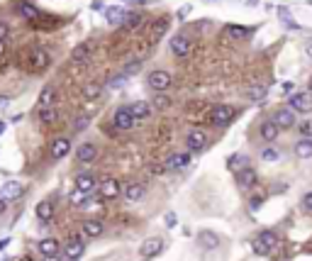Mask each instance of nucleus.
<instances>
[{
  "label": "nucleus",
  "instance_id": "c03bdc74",
  "mask_svg": "<svg viewBox=\"0 0 312 261\" xmlns=\"http://www.w3.org/2000/svg\"><path fill=\"white\" fill-rule=\"evenodd\" d=\"M302 210H305V212H312V190L305 193V198H302Z\"/></svg>",
  "mask_w": 312,
  "mask_h": 261
},
{
  "label": "nucleus",
  "instance_id": "f03ea898",
  "mask_svg": "<svg viewBox=\"0 0 312 261\" xmlns=\"http://www.w3.org/2000/svg\"><path fill=\"white\" fill-rule=\"evenodd\" d=\"M171 83H173V78H171V74L164 71V69H156V71H151V74L147 76V86L151 91H156V93H166V91L171 88Z\"/></svg>",
  "mask_w": 312,
  "mask_h": 261
},
{
  "label": "nucleus",
  "instance_id": "13d9d810",
  "mask_svg": "<svg viewBox=\"0 0 312 261\" xmlns=\"http://www.w3.org/2000/svg\"><path fill=\"white\" fill-rule=\"evenodd\" d=\"M310 91H312V76H310Z\"/></svg>",
  "mask_w": 312,
  "mask_h": 261
},
{
  "label": "nucleus",
  "instance_id": "bb28decb",
  "mask_svg": "<svg viewBox=\"0 0 312 261\" xmlns=\"http://www.w3.org/2000/svg\"><path fill=\"white\" fill-rule=\"evenodd\" d=\"M129 110H132V115H134V120H137V122H139V120H147L149 115H151V108H149V103H144V100L132 103V105H129Z\"/></svg>",
  "mask_w": 312,
  "mask_h": 261
},
{
  "label": "nucleus",
  "instance_id": "a211bd4d",
  "mask_svg": "<svg viewBox=\"0 0 312 261\" xmlns=\"http://www.w3.org/2000/svg\"><path fill=\"white\" fill-rule=\"evenodd\" d=\"M18 13H20V18L27 20V22H37L39 20V8L37 5H32V3H27V0L18 5Z\"/></svg>",
  "mask_w": 312,
  "mask_h": 261
},
{
  "label": "nucleus",
  "instance_id": "4468645a",
  "mask_svg": "<svg viewBox=\"0 0 312 261\" xmlns=\"http://www.w3.org/2000/svg\"><path fill=\"white\" fill-rule=\"evenodd\" d=\"M95 156H98V147L91 144V142H83V144L78 147V151H76V159H78L81 164H91V161H95Z\"/></svg>",
  "mask_w": 312,
  "mask_h": 261
},
{
  "label": "nucleus",
  "instance_id": "412c9836",
  "mask_svg": "<svg viewBox=\"0 0 312 261\" xmlns=\"http://www.w3.org/2000/svg\"><path fill=\"white\" fill-rule=\"evenodd\" d=\"M88 59H91V44L88 42H83V44H78L74 52H71V61L74 64H88Z\"/></svg>",
  "mask_w": 312,
  "mask_h": 261
},
{
  "label": "nucleus",
  "instance_id": "ddd939ff",
  "mask_svg": "<svg viewBox=\"0 0 312 261\" xmlns=\"http://www.w3.org/2000/svg\"><path fill=\"white\" fill-rule=\"evenodd\" d=\"M256 181H258V176H256V171H254L251 166L241 168V171L237 173V183H239V188H244V190L254 188L256 186Z\"/></svg>",
  "mask_w": 312,
  "mask_h": 261
},
{
  "label": "nucleus",
  "instance_id": "f8f14e48",
  "mask_svg": "<svg viewBox=\"0 0 312 261\" xmlns=\"http://www.w3.org/2000/svg\"><path fill=\"white\" fill-rule=\"evenodd\" d=\"M69 151H71V142H69L66 137H61V139H54V142H52V147H49V156H52L54 161H59V159H64Z\"/></svg>",
  "mask_w": 312,
  "mask_h": 261
},
{
  "label": "nucleus",
  "instance_id": "8fccbe9b",
  "mask_svg": "<svg viewBox=\"0 0 312 261\" xmlns=\"http://www.w3.org/2000/svg\"><path fill=\"white\" fill-rule=\"evenodd\" d=\"M0 39H8V22H0Z\"/></svg>",
  "mask_w": 312,
  "mask_h": 261
},
{
  "label": "nucleus",
  "instance_id": "a878e982",
  "mask_svg": "<svg viewBox=\"0 0 312 261\" xmlns=\"http://www.w3.org/2000/svg\"><path fill=\"white\" fill-rule=\"evenodd\" d=\"M35 212H37V217L42 222H49V220L54 217V203H52V200H42Z\"/></svg>",
  "mask_w": 312,
  "mask_h": 261
},
{
  "label": "nucleus",
  "instance_id": "423d86ee",
  "mask_svg": "<svg viewBox=\"0 0 312 261\" xmlns=\"http://www.w3.org/2000/svg\"><path fill=\"white\" fill-rule=\"evenodd\" d=\"M193 52V39L188 37V35H176V37L171 39V54L178 56V59H185V56H190Z\"/></svg>",
  "mask_w": 312,
  "mask_h": 261
},
{
  "label": "nucleus",
  "instance_id": "dca6fc26",
  "mask_svg": "<svg viewBox=\"0 0 312 261\" xmlns=\"http://www.w3.org/2000/svg\"><path fill=\"white\" fill-rule=\"evenodd\" d=\"M293 154L297 159H310L312 156V137H300V139L295 142Z\"/></svg>",
  "mask_w": 312,
  "mask_h": 261
},
{
  "label": "nucleus",
  "instance_id": "58836bf2",
  "mask_svg": "<svg viewBox=\"0 0 312 261\" xmlns=\"http://www.w3.org/2000/svg\"><path fill=\"white\" fill-rule=\"evenodd\" d=\"M139 69H142V61H139V59H134V61H129L127 66H125V69H122V74L127 76H134V74H139Z\"/></svg>",
  "mask_w": 312,
  "mask_h": 261
},
{
  "label": "nucleus",
  "instance_id": "aec40b11",
  "mask_svg": "<svg viewBox=\"0 0 312 261\" xmlns=\"http://www.w3.org/2000/svg\"><path fill=\"white\" fill-rule=\"evenodd\" d=\"M144 195H147V188L142 186V183H129L125 188V198H127L129 203H139V200H144Z\"/></svg>",
  "mask_w": 312,
  "mask_h": 261
},
{
  "label": "nucleus",
  "instance_id": "9d476101",
  "mask_svg": "<svg viewBox=\"0 0 312 261\" xmlns=\"http://www.w3.org/2000/svg\"><path fill=\"white\" fill-rule=\"evenodd\" d=\"M273 122L280 130H290V127L297 125V122H295V112L290 110V108H280V110L273 115Z\"/></svg>",
  "mask_w": 312,
  "mask_h": 261
},
{
  "label": "nucleus",
  "instance_id": "cd10ccee",
  "mask_svg": "<svg viewBox=\"0 0 312 261\" xmlns=\"http://www.w3.org/2000/svg\"><path fill=\"white\" fill-rule=\"evenodd\" d=\"M76 188L83 190V193H91L93 188H95V178H93L91 173H78L76 176Z\"/></svg>",
  "mask_w": 312,
  "mask_h": 261
},
{
  "label": "nucleus",
  "instance_id": "bf43d9fd",
  "mask_svg": "<svg viewBox=\"0 0 312 261\" xmlns=\"http://www.w3.org/2000/svg\"><path fill=\"white\" fill-rule=\"evenodd\" d=\"M66 261H78V259H66Z\"/></svg>",
  "mask_w": 312,
  "mask_h": 261
},
{
  "label": "nucleus",
  "instance_id": "2f4dec72",
  "mask_svg": "<svg viewBox=\"0 0 312 261\" xmlns=\"http://www.w3.org/2000/svg\"><path fill=\"white\" fill-rule=\"evenodd\" d=\"M278 18H280V22H283L288 30H293V32H295V30H300V25H297V22L293 20V15L288 13V8H283V5H280V8H278Z\"/></svg>",
  "mask_w": 312,
  "mask_h": 261
},
{
  "label": "nucleus",
  "instance_id": "864d4df0",
  "mask_svg": "<svg viewBox=\"0 0 312 261\" xmlns=\"http://www.w3.org/2000/svg\"><path fill=\"white\" fill-rule=\"evenodd\" d=\"M5 210H8V200H3V198H0V215H3Z\"/></svg>",
  "mask_w": 312,
  "mask_h": 261
},
{
  "label": "nucleus",
  "instance_id": "7ed1b4c3",
  "mask_svg": "<svg viewBox=\"0 0 312 261\" xmlns=\"http://www.w3.org/2000/svg\"><path fill=\"white\" fill-rule=\"evenodd\" d=\"M288 108L293 112H302V115H307L312 112V91H297L288 98Z\"/></svg>",
  "mask_w": 312,
  "mask_h": 261
},
{
  "label": "nucleus",
  "instance_id": "39448f33",
  "mask_svg": "<svg viewBox=\"0 0 312 261\" xmlns=\"http://www.w3.org/2000/svg\"><path fill=\"white\" fill-rule=\"evenodd\" d=\"M112 125H115L117 130H132V127L137 125V120H134V115L129 110V105H122V108H117V110L112 112Z\"/></svg>",
  "mask_w": 312,
  "mask_h": 261
},
{
  "label": "nucleus",
  "instance_id": "c9c22d12",
  "mask_svg": "<svg viewBox=\"0 0 312 261\" xmlns=\"http://www.w3.org/2000/svg\"><path fill=\"white\" fill-rule=\"evenodd\" d=\"M100 93H103V83H86V88H83V98L86 100H93Z\"/></svg>",
  "mask_w": 312,
  "mask_h": 261
},
{
  "label": "nucleus",
  "instance_id": "0eeeda50",
  "mask_svg": "<svg viewBox=\"0 0 312 261\" xmlns=\"http://www.w3.org/2000/svg\"><path fill=\"white\" fill-rule=\"evenodd\" d=\"M232 117H234V108H232V105H215L212 112H210V120H212L215 125H220V127L229 125Z\"/></svg>",
  "mask_w": 312,
  "mask_h": 261
},
{
  "label": "nucleus",
  "instance_id": "3c124183",
  "mask_svg": "<svg viewBox=\"0 0 312 261\" xmlns=\"http://www.w3.org/2000/svg\"><path fill=\"white\" fill-rule=\"evenodd\" d=\"M305 54H307V56L312 59V37L307 39V42H305Z\"/></svg>",
  "mask_w": 312,
  "mask_h": 261
},
{
  "label": "nucleus",
  "instance_id": "37998d69",
  "mask_svg": "<svg viewBox=\"0 0 312 261\" xmlns=\"http://www.w3.org/2000/svg\"><path fill=\"white\" fill-rule=\"evenodd\" d=\"M166 27H168V25H166V20H161V22H159V27H154L151 37H154V39H159V37H161V35L166 32Z\"/></svg>",
  "mask_w": 312,
  "mask_h": 261
},
{
  "label": "nucleus",
  "instance_id": "79ce46f5",
  "mask_svg": "<svg viewBox=\"0 0 312 261\" xmlns=\"http://www.w3.org/2000/svg\"><path fill=\"white\" fill-rule=\"evenodd\" d=\"M88 125H91V120H88V117H76L74 130H76V132H83L86 127H88Z\"/></svg>",
  "mask_w": 312,
  "mask_h": 261
},
{
  "label": "nucleus",
  "instance_id": "09e8293b",
  "mask_svg": "<svg viewBox=\"0 0 312 261\" xmlns=\"http://www.w3.org/2000/svg\"><path fill=\"white\" fill-rule=\"evenodd\" d=\"M261 200H263L261 195H254V198H251V203H249V205H251V210H258V207H261Z\"/></svg>",
  "mask_w": 312,
  "mask_h": 261
},
{
  "label": "nucleus",
  "instance_id": "a18cd8bd",
  "mask_svg": "<svg viewBox=\"0 0 312 261\" xmlns=\"http://www.w3.org/2000/svg\"><path fill=\"white\" fill-rule=\"evenodd\" d=\"M125 81H127V76H125V74H120L117 78H112V81H110V86H112V88H120V86H122Z\"/></svg>",
  "mask_w": 312,
  "mask_h": 261
},
{
  "label": "nucleus",
  "instance_id": "6e6552de",
  "mask_svg": "<svg viewBox=\"0 0 312 261\" xmlns=\"http://www.w3.org/2000/svg\"><path fill=\"white\" fill-rule=\"evenodd\" d=\"M205 144H207V134L202 130H190L188 132V137H185V147L190 151H202L205 149Z\"/></svg>",
  "mask_w": 312,
  "mask_h": 261
},
{
  "label": "nucleus",
  "instance_id": "7c9ffc66",
  "mask_svg": "<svg viewBox=\"0 0 312 261\" xmlns=\"http://www.w3.org/2000/svg\"><path fill=\"white\" fill-rule=\"evenodd\" d=\"M249 166V159L244 156V154H234V156H229V161H227V168L229 171H234V173H239L241 168Z\"/></svg>",
  "mask_w": 312,
  "mask_h": 261
},
{
  "label": "nucleus",
  "instance_id": "e433bc0d",
  "mask_svg": "<svg viewBox=\"0 0 312 261\" xmlns=\"http://www.w3.org/2000/svg\"><path fill=\"white\" fill-rule=\"evenodd\" d=\"M266 93H268L266 86H251V88L246 91V98H249V100H263Z\"/></svg>",
  "mask_w": 312,
  "mask_h": 261
},
{
  "label": "nucleus",
  "instance_id": "9b49d317",
  "mask_svg": "<svg viewBox=\"0 0 312 261\" xmlns=\"http://www.w3.org/2000/svg\"><path fill=\"white\" fill-rule=\"evenodd\" d=\"M30 64L35 66V69H47L49 64H52V56L47 49H42V47H35L32 52H30Z\"/></svg>",
  "mask_w": 312,
  "mask_h": 261
},
{
  "label": "nucleus",
  "instance_id": "1a4fd4ad",
  "mask_svg": "<svg viewBox=\"0 0 312 261\" xmlns=\"http://www.w3.org/2000/svg\"><path fill=\"white\" fill-rule=\"evenodd\" d=\"M22 193H25V186L20 181H5L3 188H0V198L3 200H18Z\"/></svg>",
  "mask_w": 312,
  "mask_h": 261
},
{
  "label": "nucleus",
  "instance_id": "473e14b6",
  "mask_svg": "<svg viewBox=\"0 0 312 261\" xmlns=\"http://www.w3.org/2000/svg\"><path fill=\"white\" fill-rule=\"evenodd\" d=\"M249 32H251V30H246V27H241V25H227V35H229L232 39L249 37Z\"/></svg>",
  "mask_w": 312,
  "mask_h": 261
},
{
  "label": "nucleus",
  "instance_id": "4be33fe9",
  "mask_svg": "<svg viewBox=\"0 0 312 261\" xmlns=\"http://www.w3.org/2000/svg\"><path fill=\"white\" fill-rule=\"evenodd\" d=\"M278 132H280V127L275 125L273 120H266V122H261V139H263V142H275Z\"/></svg>",
  "mask_w": 312,
  "mask_h": 261
},
{
  "label": "nucleus",
  "instance_id": "5701e85b",
  "mask_svg": "<svg viewBox=\"0 0 312 261\" xmlns=\"http://www.w3.org/2000/svg\"><path fill=\"white\" fill-rule=\"evenodd\" d=\"M56 103V88L54 86H44L39 93V108H54Z\"/></svg>",
  "mask_w": 312,
  "mask_h": 261
},
{
  "label": "nucleus",
  "instance_id": "b1692460",
  "mask_svg": "<svg viewBox=\"0 0 312 261\" xmlns=\"http://www.w3.org/2000/svg\"><path fill=\"white\" fill-rule=\"evenodd\" d=\"M125 15H127V13H125V8H120V5H112V8H108V10H105L108 25H115V27L125 22Z\"/></svg>",
  "mask_w": 312,
  "mask_h": 261
},
{
  "label": "nucleus",
  "instance_id": "603ef678",
  "mask_svg": "<svg viewBox=\"0 0 312 261\" xmlns=\"http://www.w3.org/2000/svg\"><path fill=\"white\" fill-rule=\"evenodd\" d=\"M93 10H103V0H93Z\"/></svg>",
  "mask_w": 312,
  "mask_h": 261
},
{
  "label": "nucleus",
  "instance_id": "f3484780",
  "mask_svg": "<svg viewBox=\"0 0 312 261\" xmlns=\"http://www.w3.org/2000/svg\"><path fill=\"white\" fill-rule=\"evenodd\" d=\"M190 164V154H171L166 159V171H181Z\"/></svg>",
  "mask_w": 312,
  "mask_h": 261
},
{
  "label": "nucleus",
  "instance_id": "49530a36",
  "mask_svg": "<svg viewBox=\"0 0 312 261\" xmlns=\"http://www.w3.org/2000/svg\"><path fill=\"white\" fill-rule=\"evenodd\" d=\"M176 222H178V217H176L173 212H168V215H166V227H176Z\"/></svg>",
  "mask_w": 312,
  "mask_h": 261
},
{
  "label": "nucleus",
  "instance_id": "72a5a7b5",
  "mask_svg": "<svg viewBox=\"0 0 312 261\" xmlns=\"http://www.w3.org/2000/svg\"><path fill=\"white\" fill-rule=\"evenodd\" d=\"M56 117H59V112L54 108H39V122L52 125V122H56Z\"/></svg>",
  "mask_w": 312,
  "mask_h": 261
},
{
  "label": "nucleus",
  "instance_id": "5fc2aeb1",
  "mask_svg": "<svg viewBox=\"0 0 312 261\" xmlns=\"http://www.w3.org/2000/svg\"><path fill=\"white\" fill-rule=\"evenodd\" d=\"M5 54V39H0V56Z\"/></svg>",
  "mask_w": 312,
  "mask_h": 261
},
{
  "label": "nucleus",
  "instance_id": "c756f323",
  "mask_svg": "<svg viewBox=\"0 0 312 261\" xmlns=\"http://www.w3.org/2000/svg\"><path fill=\"white\" fill-rule=\"evenodd\" d=\"M103 222L100 220H86L83 222V232H86V237H100L103 234Z\"/></svg>",
  "mask_w": 312,
  "mask_h": 261
},
{
  "label": "nucleus",
  "instance_id": "20e7f679",
  "mask_svg": "<svg viewBox=\"0 0 312 261\" xmlns=\"http://www.w3.org/2000/svg\"><path fill=\"white\" fill-rule=\"evenodd\" d=\"M161 249H164V239L161 237H147L144 242H142V246H139V259L142 261H149L154 259L156 254H161Z\"/></svg>",
  "mask_w": 312,
  "mask_h": 261
},
{
  "label": "nucleus",
  "instance_id": "f704fd0d",
  "mask_svg": "<svg viewBox=\"0 0 312 261\" xmlns=\"http://www.w3.org/2000/svg\"><path fill=\"white\" fill-rule=\"evenodd\" d=\"M122 25H125L127 30H139V27H142V15H139V13H127Z\"/></svg>",
  "mask_w": 312,
  "mask_h": 261
},
{
  "label": "nucleus",
  "instance_id": "4c0bfd02",
  "mask_svg": "<svg viewBox=\"0 0 312 261\" xmlns=\"http://www.w3.org/2000/svg\"><path fill=\"white\" fill-rule=\"evenodd\" d=\"M86 195H88V193H83V190H78V188H76L69 200H71V205H74V207H83V205H86Z\"/></svg>",
  "mask_w": 312,
  "mask_h": 261
},
{
  "label": "nucleus",
  "instance_id": "de8ad7c7",
  "mask_svg": "<svg viewBox=\"0 0 312 261\" xmlns=\"http://www.w3.org/2000/svg\"><path fill=\"white\" fill-rule=\"evenodd\" d=\"M168 105H171V100H168V98H156V108H161V110H164V108H168Z\"/></svg>",
  "mask_w": 312,
  "mask_h": 261
},
{
  "label": "nucleus",
  "instance_id": "c85d7f7f",
  "mask_svg": "<svg viewBox=\"0 0 312 261\" xmlns=\"http://www.w3.org/2000/svg\"><path fill=\"white\" fill-rule=\"evenodd\" d=\"M83 249H86V244L83 239H74V242L66 244V259H81V254H83Z\"/></svg>",
  "mask_w": 312,
  "mask_h": 261
},
{
  "label": "nucleus",
  "instance_id": "f257e3e1",
  "mask_svg": "<svg viewBox=\"0 0 312 261\" xmlns=\"http://www.w3.org/2000/svg\"><path fill=\"white\" fill-rule=\"evenodd\" d=\"M275 244H278L275 232H271V229H263L256 239L251 242V246H254V254H258V256H266V254H271V251H273Z\"/></svg>",
  "mask_w": 312,
  "mask_h": 261
},
{
  "label": "nucleus",
  "instance_id": "393cba45",
  "mask_svg": "<svg viewBox=\"0 0 312 261\" xmlns=\"http://www.w3.org/2000/svg\"><path fill=\"white\" fill-rule=\"evenodd\" d=\"M39 254H44L47 259H54L59 254V239H42L39 242Z\"/></svg>",
  "mask_w": 312,
  "mask_h": 261
},
{
  "label": "nucleus",
  "instance_id": "6e6d98bb",
  "mask_svg": "<svg viewBox=\"0 0 312 261\" xmlns=\"http://www.w3.org/2000/svg\"><path fill=\"white\" fill-rule=\"evenodd\" d=\"M5 132V120H0V134Z\"/></svg>",
  "mask_w": 312,
  "mask_h": 261
},
{
  "label": "nucleus",
  "instance_id": "a19ab883",
  "mask_svg": "<svg viewBox=\"0 0 312 261\" xmlns=\"http://www.w3.org/2000/svg\"><path fill=\"white\" fill-rule=\"evenodd\" d=\"M261 159H263V161H268V164H273V161H278V159H280V154H278L275 149H271V147H268V149L261 151Z\"/></svg>",
  "mask_w": 312,
  "mask_h": 261
},
{
  "label": "nucleus",
  "instance_id": "ea45409f",
  "mask_svg": "<svg viewBox=\"0 0 312 261\" xmlns=\"http://www.w3.org/2000/svg\"><path fill=\"white\" fill-rule=\"evenodd\" d=\"M297 132H300V137H312V120L297 122Z\"/></svg>",
  "mask_w": 312,
  "mask_h": 261
},
{
  "label": "nucleus",
  "instance_id": "4d7b16f0",
  "mask_svg": "<svg viewBox=\"0 0 312 261\" xmlns=\"http://www.w3.org/2000/svg\"><path fill=\"white\" fill-rule=\"evenodd\" d=\"M5 246H8V239H3V242H0V249H5Z\"/></svg>",
  "mask_w": 312,
  "mask_h": 261
},
{
  "label": "nucleus",
  "instance_id": "2eb2a0df",
  "mask_svg": "<svg viewBox=\"0 0 312 261\" xmlns=\"http://www.w3.org/2000/svg\"><path fill=\"white\" fill-rule=\"evenodd\" d=\"M117 195H120L117 178H103V181H100V198L110 200V198H117Z\"/></svg>",
  "mask_w": 312,
  "mask_h": 261
},
{
  "label": "nucleus",
  "instance_id": "6ab92c4d",
  "mask_svg": "<svg viewBox=\"0 0 312 261\" xmlns=\"http://www.w3.org/2000/svg\"><path fill=\"white\" fill-rule=\"evenodd\" d=\"M198 244L202 249H217L220 246V237L215 232H210V229H202V232H198Z\"/></svg>",
  "mask_w": 312,
  "mask_h": 261
}]
</instances>
